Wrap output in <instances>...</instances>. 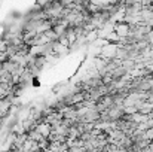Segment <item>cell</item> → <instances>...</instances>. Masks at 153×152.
I'll return each mask as SVG.
<instances>
[{"label":"cell","instance_id":"cell-1","mask_svg":"<svg viewBox=\"0 0 153 152\" xmlns=\"http://www.w3.org/2000/svg\"><path fill=\"white\" fill-rule=\"evenodd\" d=\"M114 33H116L120 39H128V37H129V33H131V25H128L126 22L114 24Z\"/></svg>","mask_w":153,"mask_h":152},{"label":"cell","instance_id":"cell-2","mask_svg":"<svg viewBox=\"0 0 153 152\" xmlns=\"http://www.w3.org/2000/svg\"><path fill=\"white\" fill-rule=\"evenodd\" d=\"M36 130H37L45 139H49V136H51V133H52V125L48 124V122H45V121H42V122H39V124L36 125Z\"/></svg>","mask_w":153,"mask_h":152},{"label":"cell","instance_id":"cell-3","mask_svg":"<svg viewBox=\"0 0 153 152\" xmlns=\"http://www.w3.org/2000/svg\"><path fill=\"white\" fill-rule=\"evenodd\" d=\"M138 113H141V115H152L153 113V104L150 101H143L141 103V106H140V109H138Z\"/></svg>","mask_w":153,"mask_h":152},{"label":"cell","instance_id":"cell-4","mask_svg":"<svg viewBox=\"0 0 153 152\" xmlns=\"http://www.w3.org/2000/svg\"><path fill=\"white\" fill-rule=\"evenodd\" d=\"M58 42H59L62 46H65V48H70V42H68V39H67L65 36H61V37L58 39Z\"/></svg>","mask_w":153,"mask_h":152},{"label":"cell","instance_id":"cell-5","mask_svg":"<svg viewBox=\"0 0 153 152\" xmlns=\"http://www.w3.org/2000/svg\"><path fill=\"white\" fill-rule=\"evenodd\" d=\"M147 101H150L153 104V94H149V99H147Z\"/></svg>","mask_w":153,"mask_h":152},{"label":"cell","instance_id":"cell-6","mask_svg":"<svg viewBox=\"0 0 153 152\" xmlns=\"http://www.w3.org/2000/svg\"><path fill=\"white\" fill-rule=\"evenodd\" d=\"M39 152H43V151H39Z\"/></svg>","mask_w":153,"mask_h":152}]
</instances>
